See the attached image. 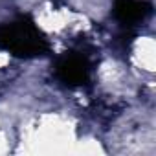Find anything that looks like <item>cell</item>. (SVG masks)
<instances>
[{"mask_svg":"<svg viewBox=\"0 0 156 156\" xmlns=\"http://www.w3.org/2000/svg\"><path fill=\"white\" fill-rule=\"evenodd\" d=\"M151 13V4L145 0H116L114 15L123 26H136L147 19Z\"/></svg>","mask_w":156,"mask_h":156,"instance_id":"cell-3","label":"cell"},{"mask_svg":"<svg viewBox=\"0 0 156 156\" xmlns=\"http://www.w3.org/2000/svg\"><path fill=\"white\" fill-rule=\"evenodd\" d=\"M0 48L15 57H39L48 51V41L35 22L20 17L13 22L0 26Z\"/></svg>","mask_w":156,"mask_h":156,"instance_id":"cell-1","label":"cell"},{"mask_svg":"<svg viewBox=\"0 0 156 156\" xmlns=\"http://www.w3.org/2000/svg\"><path fill=\"white\" fill-rule=\"evenodd\" d=\"M57 77L68 87H83L90 75V62L81 53H66L57 62Z\"/></svg>","mask_w":156,"mask_h":156,"instance_id":"cell-2","label":"cell"}]
</instances>
